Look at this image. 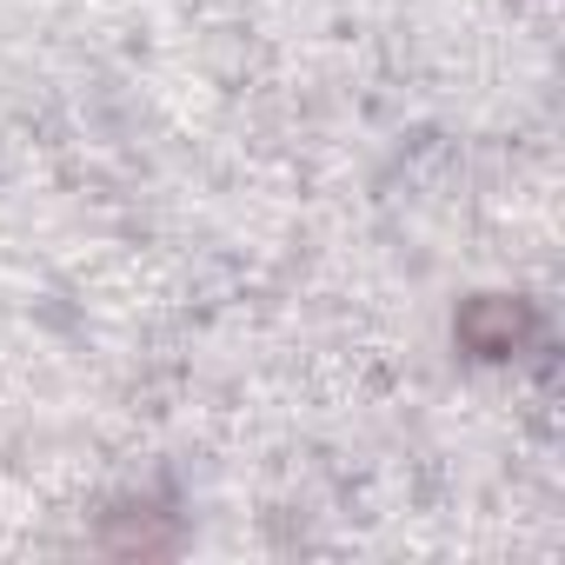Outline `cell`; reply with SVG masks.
Masks as SVG:
<instances>
[{
    "instance_id": "6da1fadb",
    "label": "cell",
    "mask_w": 565,
    "mask_h": 565,
    "mask_svg": "<svg viewBox=\"0 0 565 565\" xmlns=\"http://www.w3.org/2000/svg\"><path fill=\"white\" fill-rule=\"evenodd\" d=\"M532 340H539V307L525 294H472L452 313V347L472 366H505V360L532 353Z\"/></svg>"
},
{
    "instance_id": "7a4b0ae2",
    "label": "cell",
    "mask_w": 565,
    "mask_h": 565,
    "mask_svg": "<svg viewBox=\"0 0 565 565\" xmlns=\"http://www.w3.org/2000/svg\"><path fill=\"white\" fill-rule=\"evenodd\" d=\"M94 545L114 552V558H167L180 545V519L167 505H153V499H127V505H114L100 519Z\"/></svg>"
}]
</instances>
